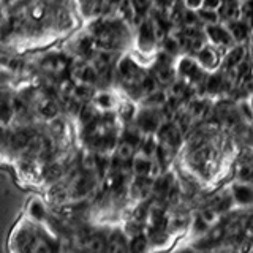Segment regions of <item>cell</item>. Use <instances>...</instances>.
<instances>
[{"instance_id":"13","label":"cell","mask_w":253,"mask_h":253,"mask_svg":"<svg viewBox=\"0 0 253 253\" xmlns=\"http://www.w3.org/2000/svg\"><path fill=\"white\" fill-rule=\"evenodd\" d=\"M27 217H30L37 223L47 225L51 217V212L47 204L42 200V198H32L29 206H27Z\"/></svg>"},{"instance_id":"25","label":"cell","mask_w":253,"mask_h":253,"mask_svg":"<svg viewBox=\"0 0 253 253\" xmlns=\"http://www.w3.org/2000/svg\"><path fill=\"white\" fill-rule=\"evenodd\" d=\"M211 229V225L208 223V221H204L203 217L200 215V213H196L195 217H192V225H190V234H192L195 239H198V237H201L204 234H208V231Z\"/></svg>"},{"instance_id":"4","label":"cell","mask_w":253,"mask_h":253,"mask_svg":"<svg viewBox=\"0 0 253 253\" xmlns=\"http://www.w3.org/2000/svg\"><path fill=\"white\" fill-rule=\"evenodd\" d=\"M134 43H136V49L144 55H152L158 51L160 40H158L155 27L152 21L149 19V16H146V18L136 26Z\"/></svg>"},{"instance_id":"9","label":"cell","mask_w":253,"mask_h":253,"mask_svg":"<svg viewBox=\"0 0 253 253\" xmlns=\"http://www.w3.org/2000/svg\"><path fill=\"white\" fill-rule=\"evenodd\" d=\"M234 177L253 185V147H245L237 155L234 166Z\"/></svg>"},{"instance_id":"34","label":"cell","mask_w":253,"mask_h":253,"mask_svg":"<svg viewBox=\"0 0 253 253\" xmlns=\"http://www.w3.org/2000/svg\"><path fill=\"white\" fill-rule=\"evenodd\" d=\"M225 0H204L206 8H212V10H220Z\"/></svg>"},{"instance_id":"1","label":"cell","mask_w":253,"mask_h":253,"mask_svg":"<svg viewBox=\"0 0 253 253\" xmlns=\"http://www.w3.org/2000/svg\"><path fill=\"white\" fill-rule=\"evenodd\" d=\"M57 239L46 225L37 223L30 217L21 220L10 236V250L14 253L24 252H52L60 249Z\"/></svg>"},{"instance_id":"12","label":"cell","mask_w":253,"mask_h":253,"mask_svg":"<svg viewBox=\"0 0 253 253\" xmlns=\"http://www.w3.org/2000/svg\"><path fill=\"white\" fill-rule=\"evenodd\" d=\"M73 51L76 54V57L84 59V60H92L93 55L97 54V51H98L97 42H95V38L89 34V32H85V34L79 35L75 40Z\"/></svg>"},{"instance_id":"8","label":"cell","mask_w":253,"mask_h":253,"mask_svg":"<svg viewBox=\"0 0 253 253\" xmlns=\"http://www.w3.org/2000/svg\"><path fill=\"white\" fill-rule=\"evenodd\" d=\"M193 57L208 73H212V71L220 70L223 54H221L215 46H212L211 43H206L200 51H196L193 54Z\"/></svg>"},{"instance_id":"5","label":"cell","mask_w":253,"mask_h":253,"mask_svg":"<svg viewBox=\"0 0 253 253\" xmlns=\"http://www.w3.org/2000/svg\"><path fill=\"white\" fill-rule=\"evenodd\" d=\"M204 35H206V40H208V43H211L212 46H215L221 54H225L229 47H233L234 44H237L234 42L231 32H229V29L226 27V24H223V22L204 26Z\"/></svg>"},{"instance_id":"27","label":"cell","mask_w":253,"mask_h":253,"mask_svg":"<svg viewBox=\"0 0 253 253\" xmlns=\"http://www.w3.org/2000/svg\"><path fill=\"white\" fill-rule=\"evenodd\" d=\"M65 131H67V122H65V119L60 117V114L57 117H54L52 121H49V133L54 138L62 139L65 136Z\"/></svg>"},{"instance_id":"18","label":"cell","mask_w":253,"mask_h":253,"mask_svg":"<svg viewBox=\"0 0 253 253\" xmlns=\"http://www.w3.org/2000/svg\"><path fill=\"white\" fill-rule=\"evenodd\" d=\"M226 27L231 32V35L234 38V42L237 44H249L250 38L253 30L245 24L242 19H237V21H231V22H226Z\"/></svg>"},{"instance_id":"23","label":"cell","mask_w":253,"mask_h":253,"mask_svg":"<svg viewBox=\"0 0 253 253\" xmlns=\"http://www.w3.org/2000/svg\"><path fill=\"white\" fill-rule=\"evenodd\" d=\"M136 152H138L136 146H133L131 142H128V141L121 139V141H119V144H117V149H116L114 155L117 158H121V160L128 162V160H133V157L136 155Z\"/></svg>"},{"instance_id":"2","label":"cell","mask_w":253,"mask_h":253,"mask_svg":"<svg viewBox=\"0 0 253 253\" xmlns=\"http://www.w3.org/2000/svg\"><path fill=\"white\" fill-rule=\"evenodd\" d=\"M131 26H128L121 16H98L90 19L87 32L95 38L98 51L119 52L128 46L131 40Z\"/></svg>"},{"instance_id":"17","label":"cell","mask_w":253,"mask_h":253,"mask_svg":"<svg viewBox=\"0 0 253 253\" xmlns=\"http://www.w3.org/2000/svg\"><path fill=\"white\" fill-rule=\"evenodd\" d=\"M138 109H139L138 101H134V100L126 97V98L119 101V105L116 108V113H117V117H119V121H121V124L125 125V124L134 122V119H136V114H138Z\"/></svg>"},{"instance_id":"14","label":"cell","mask_w":253,"mask_h":253,"mask_svg":"<svg viewBox=\"0 0 253 253\" xmlns=\"http://www.w3.org/2000/svg\"><path fill=\"white\" fill-rule=\"evenodd\" d=\"M92 103L100 113H108V111H116L117 105H119V100L116 97V93L109 89H97L93 95V100Z\"/></svg>"},{"instance_id":"32","label":"cell","mask_w":253,"mask_h":253,"mask_svg":"<svg viewBox=\"0 0 253 253\" xmlns=\"http://www.w3.org/2000/svg\"><path fill=\"white\" fill-rule=\"evenodd\" d=\"M176 2H177V0H152V8L163 10V11H169L172 8V5Z\"/></svg>"},{"instance_id":"22","label":"cell","mask_w":253,"mask_h":253,"mask_svg":"<svg viewBox=\"0 0 253 253\" xmlns=\"http://www.w3.org/2000/svg\"><path fill=\"white\" fill-rule=\"evenodd\" d=\"M157 149H158V138H157V133H152V134H144V136H142V141L138 147V152L154 158Z\"/></svg>"},{"instance_id":"15","label":"cell","mask_w":253,"mask_h":253,"mask_svg":"<svg viewBox=\"0 0 253 253\" xmlns=\"http://www.w3.org/2000/svg\"><path fill=\"white\" fill-rule=\"evenodd\" d=\"M106 252H130V237L124 228L109 229Z\"/></svg>"},{"instance_id":"24","label":"cell","mask_w":253,"mask_h":253,"mask_svg":"<svg viewBox=\"0 0 253 253\" xmlns=\"http://www.w3.org/2000/svg\"><path fill=\"white\" fill-rule=\"evenodd\" d=\"M198 18H200L201 26H211V24H217L221 22V16H220V10H212V8H200L198 10Z\"/></svg>"},{"instance_id":"33","label":"cell","mask_w":253,"mask_h":253,"mask_svg":"<svg viewBox=\"0 0 253 253\" xmlns=\"http://www.w3.org/2000/svg\"><path fill=\"white\" fill-rule=\"evenodd\" d=\"M184 5L188 8V10H193V11H198L200 8L204 6V0H182Z\"/></svg>"},{"instance_id":"29","label":"cell","mask_w":253,"mask_h":253,"mask_svg":"<svg viewBox=\"0 0 253 253\" xmlns=\"http://www.w3.org/2000/svg\"><path fill=\"white\" fill-rule=\"evenodd\" d=\"M241 19L253 30V0H242Z\"/></svg>"},{"instance_id":"6","label":"cell","mask_w":253,"mask_h":253,"mask_svg":"<svg viewBox=\"0 0 253 253\" xmlns=\"http://www.w3.org/2000/svg\"><path fill=\"white\" fill-rule=\"evenodd\" d=\"M184 134L185 133L180 130V126L174 121L163 122L162 126L157 131L158 144L177 154V150L180 149L182 142H184Z\"/></svg>"},{"instance_id":"26","label":"cell","mask_w":253,"mask_h":253,"mask_svg":"<svg viewBox=\"0 0 253 253\" xmlns=\"http://www.w3.org/2000/svg\"><path fill=\"white\" fill-rule=\"evenodd\" d=\"M150 249H152V247H150V241H149L146 231L130 237V252L139 253V252H147Z\"/></svg>"},{"instance_id":"31","label":"cell","mask_w":253,"mask_h":253,"mask_svg":"<svg viewBox=\"0 0 253 253\" xmlns=\"http://www.w3.org/2000/svg\"><path fill=\"white\" fill-rule=\"evenodd\" d=\"M244 237L247 241H253V213H249L244 225Z\"/></svg>"},{"instance_id":"21","label":"cell","mask_w":253,"mask_h":253,"mask_svg":"<svg viewBox=\"0 0 253 253\" xmlns=\"http://www.w3.org/2000/svg\"><path fill=\"white\" fill-rule=\"evenodd\" d=\"M241 5L242 0H225L223 5L220 8V16H221V22H231L241 19Z\"/></svg>"},{"instance_id":"19","label":"cell","mask_w":253,"mask_h":253,"mask_svg":"<svg viewBox=\"0 0 253 253\" xmlns=\"http://www.w3.org/2000/svg\"><path fill=\"white\" fill-rule=\"evenodd\" d=\"M169 98V92L168 89H165V87H158L157 90L154 92H150L149 95H146L144 98H141L138 101V105L139 106H147V108H158V109H162L165 105H166V101H168Z\"/></svg>"},{"instance_id":"3","label":"cell","mask_w":253,"mask_h":253,"mask_svg":"<svg viewBox=\"0 0 253 253\" xmlns=\"http://www.w3.org/2000/svg\"><path fill=\"white\" fill-rule=\"evenodd\" d=\"M176 71L177 78L185 81L187 84L193 85L195 89L201 87L206 81L208 71H206L192 54H182L176 59Z\"/></svg>"},{"instance_id":"10","label":"cell","mask_w":253,"mask_h":253,"mask_svg":"<svg viewBox=\"0 0 253 253\" xmlns=\"http://www.w3.org/2000/svg\"><path fill=\"white\" fill-rule=\"evenodd\" d=\"M229 190H231V195L234 198L236 208L247 209L250 206H253V185L252 184L236 179L233 184L229 185Z\"/></svg>"},{"instance_id":"7","label":"cell","mask_w":253,"mask_h":253,"mask_svg":"<svg viewBox=\"0 0 253 253\" xmlns=\"http://www.w3.org/2000/svg\"><path fill=\"white\" fill-rule=\"evenodd\" d=\"M165 122L162 109L158 108H147V106H139L134 124L138 125V128L144 134H152L157 133L158 128Z\"/></svg>"},{"instance_id":"28","label":"cell","mask_w":253,"mask_h":253,"mask_svg":"<svg viewBox=\"0 0 253 253\" xmlns=\"http://www.w3.org/2000/svg\"><path fill=\"white\" fill-rule=\"evenodd\" d=\"M124 231L128 234V237H133V236H136L139 233H144L146 231V223L144 221H139L136 218H128L125 221V225H124Z\"/></svg>"},{"instance_id":"11","label":"cell","mask_w":253,"mask_h":253,"mask_svg":"<svg viewBox=\"0 0 253 253\" xmlns=\"http://www.w3.org/2000/svg\"><path fill=\"white\" fill-rule=\"evenodd\" d=\"M250 55L249 52V46L247 44H234L233 47H229V49L223 54V57H221V65H220V70L221 71H229L233 70L234 67L239 65L241 62H244Z\"/></svg>"},{"instance_id":"30","label":"cell","mask_w":253,"mask_h":253,"mask_svg":"<svg viewBox=\"0 0 253 253\" xmlns=\"http://www.w3.org/2000/svg\"><path fill=\"white\" fill-rule=\"evenodd\" d=\"M130 2L133 3L134 10H136L141 19H144L152 10V0H130Z\"/></svg>"},{"instance_id":"16","label":"cell","mask_w":253,"mask_h":253,"mask_svg":"<svg viewBox=\"0 0 253 253\" xmlns=\"http://www.w3.org/2000/svg\"><path fill=\"white\" fill-rule=\"evenodd\" d=\"M105 2L106 0H75L79 14H81L84 19H89V21L103 14Z\"/></svg>"},{"instance_id":"20","label":"cell","mask_w":253,"mask_h":253,"mask_svg":"<svg viewBox=\"0 0 253 253\" xmlns=\"http://www.w3.org/2000/svg\"><path fill=\"white\" fill-rule=\"evenodd\" d=\"M192 225V217L185 212H177V213H169L168 218V229L172 234H182L187 233Z\"/></svg>"}]
</instances>
